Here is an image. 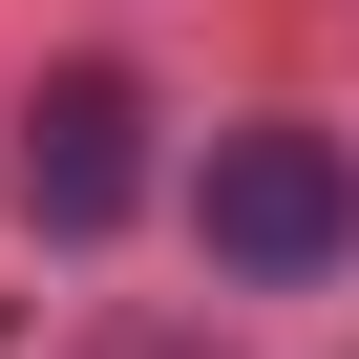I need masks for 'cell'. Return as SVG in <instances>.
Returning a JSON list of instances; mask_svg holds the SVG:
<instances>
[{"instance_id":"6da1fadb","label":"cell","mask_w":359,"mask_h":359,"mask_svg":"<svg viewBox=\"0 0 359 359\" xmlns=\"http://www.w3.org/2000/svg\"><path fill=\"white\" fill-rule=\"evenodd\" d=\"M191 212H212L233 275H338V254H359V169H338L317 127H212Z\"/></svg>"},{"instance_id":"7a4b0ae2","label":"cell","mask_w":359,"mask_h":359,"mask_svg":"<svg viewBox=\"0 0 359 359\" xmlns=\"http://www.w3.org/2000/svg\"><path fill=\"white\" fill-rule=\"evenodd\" d=\"M127 191H148V85L127 64H64L22 106V212L43 233H127Z\"/></svg>"}]
</instances>
